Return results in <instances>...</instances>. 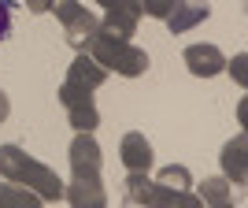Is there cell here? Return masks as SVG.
Returning a JSON list of instances; mask_svg holds the SVG:
<instances>
[{
	"label": "cell",
	"instance_id": "cell-1",
	"mask_svg": "<svg viewBox=\"0 0 248 208\" xmlns=\"http://www.w3.org/2000/svg\"><path fill=\"white\" fill-rule=\"evenodd\" d=\"M182 15H170V30H186V26H193V22L207 19V4H193V0H178L174 4Z\"/></svg>",
	"mask_w": 248,
	"mask_h": 208
},
{
	"label": "cell",
	"instance_id": "cell-2",
	"mask_svg": "<svg viewBox=\"0 0 248 208\" xmlns=\"http://www.w3.org/2000/svg\"><path fill=\"white\" fill-rule=\"evenodd\" d=\"M189 67L193 71H200V74H207V71H218L222 67V56H218L215 49H207V52H200V49H189Z\"/></svg>",
	"mask_w": 248,
	"mask_h": 208
},
{
	"label": "cell",
	"instance_id": "cell-3",
	"mask_svg": "<svg viewBox=\"0 0 248 208\" xmlns=\"http://www.w3.org/2000/svg\"><path fill=\"white\" fill-rule=\"evenodd\" d=\"M148 145L137 149V138H130V145H126V160H130V167H148Z\"/></svg>",
	"mask_w": 248,
	"mask_h": 208
},
{
	"label": "cell",
	"instance_id": "cell-4",
	"mask_svg": "<svg viewBox=\"0 0 248 208\" xmlns=\"http://www.w3.org/2000/svg\"><path fill=\"white\" fill-rule=\"evenodd\" d=\"M11 34V0H0V37Z\"/></svg>",
	"mask_w": 248,
	"mask_h": 208
},
{
	"label": "cell",
	"instance_id": "cell-5",
	"mask_svg": "<svg viewBox=\"0 0 248 208\" xmlns=\"http://www.w3.org/2000/svg\"><path fill=\"white\" fill-rule=\"evenodd\" d=\"M167 4H170V0H148V8H152L155 15H163V11H167Z\"/></svg>",
	"mask_w": 248,
	"mask_h": 208
}]
</instances>
